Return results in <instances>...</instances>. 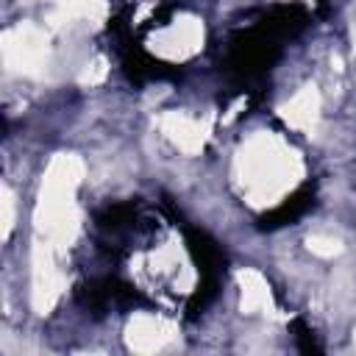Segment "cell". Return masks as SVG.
Here are the masks:
<instances>
[{"mask_svg": "<svg viewBox=\"0 0 356 356\" xmlns=\"http://www.w3.org/2000/svg\"><path fill=\"white\" fill-rule=\"evenodd\" d=\"M309 203H312V195L309 192H300V195H295V197H289L284 206H278L273 214H267L264 217V222L261 225H267V228H275V225H284V222H289V220H295V217H300L306 209H309Z\"/></svg>", "mask_w": 356, "mask_h": 356, "instance_id": "obj_1", "label": "cell"}]
</instances>
